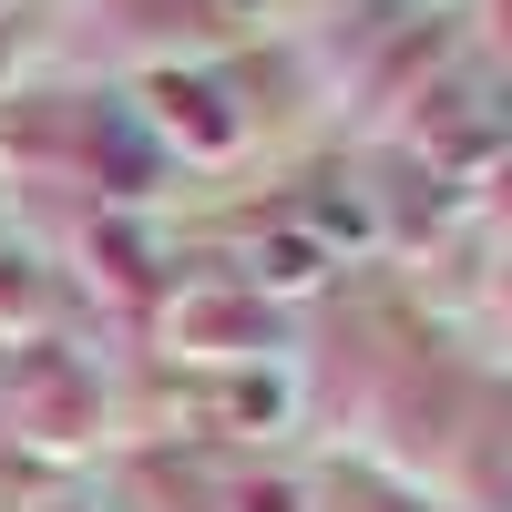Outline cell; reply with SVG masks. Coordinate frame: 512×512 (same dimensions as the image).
Here are the masks:
<instances>
[{"instance_id":"cell-1","label":"cell","mask_w":512,"mask_h":512,"mask_svg":"<svg viewBox=\"0 0 512 512\" xmlns=\"http://www.w3.org/2000/svg\"><path fill=\"white\" fill-rule=\"evenodd\" d=\"M0 11H11V0H0Z\"/></svg>"}]
</instances>
